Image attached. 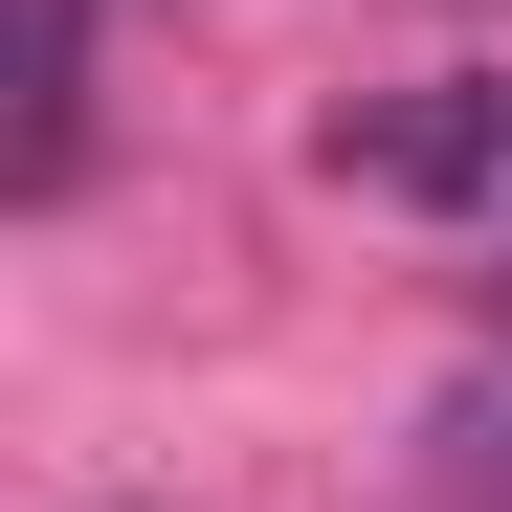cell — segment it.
Wrapping results in <instances>:
<instances>
[{"label": "cell", "instance_id": "obj_1", "mask_svg": "<svg viewBox=\"0 0 512 512\" xmlns=\"http://www.w3.org/2000/svg\"><path fill=\"white\" fill-rule=\"evenodd\" d=\"M334 179H357V201H512V90H490V67L357 90V112H334Z\"/></svg>", "mask_w": 512, "mask_h": 512}, {"label": "cell", "instance_id": "obj_2", "mask_svg": "<svg viewBox=\"0 0 512 512\" xmlns=\"http://www.w3.org/2000/svg\"><path fill=\"white\" fill-rule=\"evenodd\" d=\"M90 179V0H0V201Z\"/></svg>", "mask_w": 512, "mask_h": 512}, {"label": "cell", "instance_id": "obj_3", "mask_svg": "<svg viewBox=\"0 0 512 512\" xmlns=\"http://www.w3.org/2000/svg\"><path fill=\"white\" fill-rule=\"evenodd\" d=\"M423 468H446V512H512V357H468L423 401Z\"/></svg>", "mask_w": 512, "mask_h": 512}]
</instances>
